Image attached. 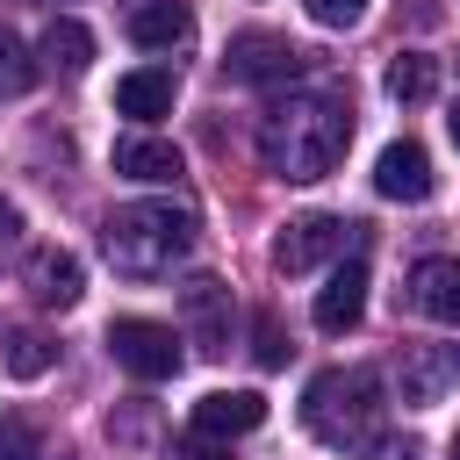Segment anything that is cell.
<instances>
[{
  "label": "cell",
  "instance_id": "obj_1",
  "mask_svg": "<svg viewBox=\"0 0 460 460\" xmlns=\"http://www.w3.org/2000/svg\"><path fill=\"white\" fill-rule=\"evenodd\" d=\"M352 151V93L345 86H302L259 115V158L280 180H323Z\"/></svg>",
  "mask_w": 460,
  "mask_h": 460
},
{
  "label": "cell",
  "instance_id": "obj_24",
  "mask_svg": "<svg viewBox=\"0 0 460 460\" xmlns=\"http://www.w3.org/2000/svg\"><path fill=\"white\" fill-rule=\"evenodd\" d=\"M172 460H230V446H223V438H208V431H187Z\"/></svg>",
  "mask_w": 460,
  "mask_h": 460
},
{
  "label": "cell",
  "instance_id": "obj_27",
  "mask_svg": "<svg viewBox=\"0 0 460 460\" xmlns=\"http://www.w3.org/2000/svg\"><path fill=\"white\" fill-rule=\"evenodd\" d=\"M453 460H460V431H453Z\"/></svg>",
  "mask_w": 460,
  "mask_h": 460
},
{
  "label": "cell",
  "instance_id": "obj_19",
  "mask_svg": "<svg viewBox=\"0 0 460 460\" xmlns=\"http://www.w3.org/2000/svg\"><path fill=\"white\" fill-rule=\"evenodd\" d=\"M388 93L410 108V101H431L438 93V58H424V50H402V58H388Z\"/></svg>",
  "mask_w": 460,
  "mask_h": 460
},
{
  "label": "cell",
  "instance_id": "obj_14",
  "mask_svg": "<svg viewBox=\"0 0 460 460\" xmlns=\"http://www.w3.org/2000/svg\"><path fill=\"white\" fill-rule=\"evenodd\" d=\"M187 36H194L187 0H137V7H129V43H137V50H180Z\"/></svg>",
  "mask_w": 460,
  "mask_h": 460
},
{
  "label": "cell",
  "instance_id": "obj_12",
  "mask_svg": "<svg viewBox=\"0 0 460 460\" xmlns=\"http://www.w3.org/2000/svg\"><path fill=\"white\" fill-rule=\"evenodd\" d=\"M410 309L460 331V259H417L410 266Z\"/></svg>",
  "mask_w": 460,
  "mask_h": 460
},
{
  "label": "cell",
  "instance_id": "obj_26",
  "mask_svg": "<svg viewBox=\"0 0 460 460\" xmlns=\"http://www.w3.org/2000/svg\"><path fill=\"white\" fill-rule=\"evenodd\" d=\"M446 137H453V144H460V101H453V115H446Z\"/></svg>",
  "mask_w": 460,
  "mask_h": 460
},
{
  "label": "cell",
  "instance_id": "obj_18",
  "mask_svg": "<svg viewBox=\"0 0 460 460\" xmlns=\"http://www.w3.org/2000/svg\"><path fill=\"white\" fill-rule=\"evenodd\" d=\"M0 359H7V374H22V381H36V374H50V359H58V345H50L43 331H22V323H7V331H0Z\"/></svg>",
  "mask_w": 460,
  "mask_h": 460
},
{
  "label": "cell",
  "instance_id": "obj_10",
  "mask_svg": "<svg viewBox=\"0 0 460 460\" xmlns=\"http://www.w3.org/2000/svg\"><path fill=\"white\" fill-rule=\"evenodd\" d=\"M374 194L381 201H424L431 194V158L417 137H395L381 158H374Z\"/></svg>",
  "mask_w": 460,
  "mask_h": 460
},
{
  "label": "cell",
  "instance_id": "obj_25",
  "mask_svg": "<svg viewBox=\"0 0 460 460\" xmlns=\"http://www.w3.org/2000/svg\"><path fill=\"white\" fill-rule=\"evenodd\" d=\"M14 237H22V208H14V201H0V259L14 252Z\"/></svg>",
  "mask_w": 460,
  "mask_h": 460
},
{
  "label": "cell",
  "instance_id": "obj_22",
  "mask_svg": "<svg viewBox=\"0 0 460 460\" xmlns=\"http://www.w3.org/2000/svg\"><path fill=\"white\" fill-rule=\"evenodd\" d=\"M36 446H43L36 424H29L22 410H7V417H0V460H36Z\"/></svg>",
  "mask_w": 460,
  "mask_h": 460
},
{
  "label": "cell",
  "instance_id": "obj_21",
  "mask_svg": "<svg viewBox=\"0 0 460 460\" xmlns=\"http://www.w3.org/2000/svg\"><path fill=\"white\" fill-rule=\"evenodd\" d=\"M288 352H295V345H288L280 316H273V309H259V316H252V359H259V367H288Z\"/></svg>",
  "mask_w": 460,
  "mask_h": 460
},
{
  "label": "cell",
  "instance_id": "obj_15",
  "mask_svg": "<svg viewBox=\"0 0 460 460\" xmlns=\"http://www.w3.org/2000/svg\"><path fill=\"white\" fill-rule=\"evenodd\" d=\"M172 93H180V79H172L165 65L122 72V79H115V115H129V122H158V115H172Z\"/></svg>",
  "mask_w": 460,
  "mask_h": 460
},
{
  "label": "cell",
  "instance_id": "obj_11",
  "mask_svg": "<svg viewBox=\"0 0 460 460\" xmlns=\"http://www.w3.org/2000/svg\"><path fill=\"white\" fill-rule=\"evenodd\" d=\"M359 316H367V259L352 252V259L316 288V331H331V338H338V331H352Z\"/></svg>",
  "mask_w": 460,
  "mask_h": 460
},
{
  "label": "cell",
  "instance_id": "obj_23",
  "mask_svg": "<svg viewBox=\"0 0 460 460\" xmlns=\"http://www.w3.org/2000/svg\"><path fill=\"white\" fill-rule=\"evenodd\" d=\"M367 14V0H309V22L316 29H352Z\"/></svg>",
  "mask_w": 460,
  "mask_h": 460
},
{
  "label": "cell",
  "instance_id": "obj_9",
  "mask_svg": "<svg viewBox=\"0 0 460 460\" xmlns=\"http://www.w3.org/2000/svg\"><path fill=\"white\" fill-rule=\"evenodd\" d=\"M22 280H29L36 309H72V302L86 295V273H79V259H72V252H58V244H36V252L22 259Z\"/></svg>",
  "mask_w": 460,
  "mask_h": 460
},
{
  "label": "cell",
  "instance_id": "obj_2",
  "mask_svg": "<svg viewBox=\"0 0 460 460\" xmlns=\"http://www.w3.org/2000/svg\"><path fill=\"white\" fill-rule=\"evenodd\" d=\"M302 424L316 446L345 453V460H367L381 453V431H388V388L374 367H323L302 395Z\"/></svg>",
  "mask_w": 460,
  "mask_h": 460
},
{
  "label": "cell",
  "instance_id": "obj_6",
  "mask_svg": "<svg viewBox=\"0 0 460 460\" xmlns=\"http://www.w3.org/2000/svg\"><path fill=\"white\" fill-rule=\"evenodd\" d=\"M108 352H115V367L122 374H137V381H172L180 374V331L172 323H151V316H115L108 323Z\"/></svg>",
  "mask_w": 460,
  "mask_h": 460
},
{
  "label": "cell",
  "instance_id": "obj_3",
  "mask_svg": "<svg viewBox=\"0 0 460 460\" xmlns=\"http://www.w3.org/2000/svg\"><path fill=\"white\" fill-rule=\"evenodd\" d=\"M194 237H201V223H194V208H180V201H129V208H115V216L101 223V252H108V266H115L122 280H158V273H172V266L194 252Z\"/></svg>",
  "mask_w": 460,
  "mask_h": 460
},
{
  "label": "cell",
  "instance_id": "obj_13",
  "mask_svg": "<svg viewBox=\"0 0 460 460\" xmlns=\"http://www.w3.org/2000/svg\"><path fill=\"white\" fill-rule=\"evenodd\" d=\"M259 424H266V395H252V388H216L194 402V431H208V438H237Z\"/></svg>",
  "mask_w": 460,
  "mask_h": 460
},
{
  "label": "cell",
  "instance_id": "obj_5",
  "mask_svg": "<svg viewBox=\"0 0 460 460\" xmlns=\"http://www.w3.org/2000/svg\"><path fill=\"white\" fill-rule=\"evenodd\" d=\"M359 230L367 223H345V216H295L280 237H273V266L280 273H309V266H323V259H352L359 252Z\"/></svg>",
  "mask_w": 460,
  "mask_h": 460
},
{
  "label": "cell",
  "instance_id": "obj_17",
  "mask_svg": "<svg viewBox=\"0 0 460 460\" xmlns=\"http://www.w3.org/2000/svg\"><path fill=\"white\" fill-rule=\"evenodd\" d=\"M115 172H122V180H144V187H165V180H180L187 165H180V151H172L165 137H122V144H115Z\"/></svg>",
  "mask_w": 460,
  "mask_h": 460
},
{
  "label": "cell",
  "instance_id": "obj_20",
  "mask_svg": "<svg viewBox=\"0 0 460 460\" xmlns=\"http://www.w3.org/2000/svg\"><path fill=\"white\" fill-rule=\"evenodd\" d=\"M36 72H43V65L22 50V36H14V29H0V93H22V86H36Z\"/></svg>",
  "mask_w": 460,
  "mask_h": 460
},
{
  "label": "cell",
  "instance_id": "obj_4",
  "mask_svg": "<svg viewBox=\"0 0 460 460\" xmlns=\"http://www.w3.org/2000/svg\"><path fill=\"white\" fill-rule=\"evenodd\" d=\"M302 72H309V50L288 43V36H273V29H244L223 50V79H237V86H288Z\"/></svg>",
  "mask_w": 460,
  "mask_h": 460
},
{
  "label": "cell",
  "instance_id": "obj_7",
  "mask_svg": "<svg viewBox=\"0 0 460 460\" xmlns=\"http://www.w3.org/2000/svg\"><path fill=\"white\" fill-rule=\"evenodd\" d=\"M460 388V345H402L395 359V395L410 410H431Z\"/></svg>",
  "mask_w": 460,
  "mask_h": 460
},
{
  "label": "cell",
  "instance_id": "obj_16",
  "mask_svg": "<svg viewBox=\"0 0 460 460\" xmlns=\"http://www.w3.org/2000/svg\"><path fill=\"white\" fill-rule=\"evenodd\" d=\"M36 65L58 72V79H79V72L93 65V29L72 22V14H58V22L43 29V43H36Z\"/></svg>",
  "mask_w": 460,
  "mask_h": 460
},
{
  "label": "cell",
  "instance_id": "obj_8",
  "mask_svg": "<svg viewBox=\"0 0 460 460\" xmlns=\"http://www.w3.org/2000/svg\"><path fill=\"white\" fill-rule=\"evenodd\" d=\"M180 316H187V338H194V352H230V323H237V309H230V288L216 280V273H194L187 288H180Z\"/></svg>",
  "mask_w": 460,
  "mask_h": 460
}]
</instances>
